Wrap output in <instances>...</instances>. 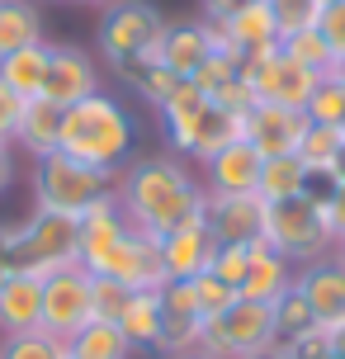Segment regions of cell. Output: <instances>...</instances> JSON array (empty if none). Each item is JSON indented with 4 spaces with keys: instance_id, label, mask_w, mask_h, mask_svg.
Instances as JSON below:
<instances>
[{
    "instance_id": "6da1fadb",
    "label": "cell",
    "mask_w": 345,
    "mask_h": 359,
    "mask_svg": "<svg viewBox=\"0 0 345 359\" xmlns=\"http://www.w3.org/2000/svg\"><path fill=\"white\" fill-rule=\"evenodd\" d=\"M114 198H119L123 217L137 232L165 236L175 227H184V222H199L203 203H208V189H203V180L180 156L156 151V156L128 161L114 175Z\"/></svg>"
},
{
    "instance_id": "7a4b0ae2",
    "label": "cell",
    "mask_w": 345,
    "mask_h": 359,
    "mask_svg": "<svg viewBox=\"0 0 345 359\" xmlns=\"http://www.w3.org/2000/svg\"><path fill=\"white\" fill-rule=\"evenodd\" d=\"M133 114H128L114 95H90L81 104L62 109V137H57V151H67L76 161L95 165V170H109L119 175L128 161H133Z\"/></svg>"
},
{
    "instance_id": "3957f363",
    "label": "cell",
    "mask_w": 345,
    "mask_h": 359,
    "mask_svg": "<svg viewBox=\"0 0 345 359\" xmlns=\"http://www.w3.org/2000/svg\"><path fill=\"white\" fill-rule=\"evenodd\" d=\"M156 114H161V123H165V142L199 165H208L222 147L246 137V118L218 109L194 81H180V86L165 95V104Z\"/></svg>"
},
{
    "instance_id": "277c9868",
    "label": "cell",
    "mask_w": 345,
    "mask_h": 359,
    "mask_svg": "<svg viewBox=\"0 0 345 359\" xmlns=\"http://www.w3.org/2000/svg\"><path fill=\"white\" fill-rule=\"evenodd\" d=\"M114 189L109 170H95V165L76 161L67 151H53L34 161V208L38 213H67L81 217L95 198H104Z\"/></svg>"
},
{
    "instance_id": "5b68a950",
    "label": "cell",
    "mask_w": 345,
    "mask_h": 359,
    "mask_svg": "<svg viewBox=\"0 0 345 359\" xmlns=\"http://www.w3.org/2000/svg\"><path fill=\"white\" fill-rule=\"evenodd\" d=\"M260 241L279 251L293 265H308V260H322V255L336 251V232H331L327 213L308 203V198H284V203H265V232Z\"/></svg>"
},
{
    "instance_id": "8992f818",
    "label": "cell",
    "mask_w": 345,
    "mask_h": 359,
    "mask_svg": "<svg viewBox=\"0 0 345 359\" xmlns=\"http://www.w3.org/2000/svg\"><path fill=\"white\" fill-rule=\"evenodd\" d=\"M67 265H81V222L67 213H38L19 222V255L15 269H29L38 279H48Z\"/></svg>"
},
{
    "instance_id": "52a82bcc",
    "label": "cell",
    "mask_w": 345,
    "mask_h": 359,
    "mask_svg": "<svg viewBox=\"0 0 345 359\" xmlns=\"http://www.w3.org/2000/svg\"><path fill=\"white\" fill-rule=\"evenodd\" d=\"M274 317L265 303H246V298H236L227 312H218L213 322H203V355L213 359H255L274 350Z\"/></svg>"
},
{
    "instance_id": "ba28073f",
    "label": "cell",
    "mask_w": 345,
    "mask_h": 359,
    "mask_svg": "<svg viewBox=\"0 0 345 359\" xmlns=\"http://www.w3.org/2000/svg\"><path fill=\"white\" fill-rule=\"evenodd\" d=\"M86 269L100 274V279H119V284H128L133 293H156V288H165L161 236L137 232V227L128 222V232L119 236L114 246H104V251L95 255Z\"/></svg>"
},
{
    "instance_id": "9c48e42d",
    "label": "cell",
    "mask_w": 345,
    "mask_h": 359,
    "mask_svg": "<svg viewBox=\"0 0 345 359\" xmlns=\"http://www.w3.org/2000/svg\"><path fill=\"white\" fill-rule=\"evenodd\" d=\"M161 34H165V19L151 0H119L100 19V53L109 67H123L142 53H156Z\"/></svg>"
},
{
    "instance_id": "30bf717a",
    "label": "cell",
    "mask_w": 345,
    "mask_h": 359,
    "mask_svg": "<svg viewBox=\"0 0 345 359\" xmlns=\"http://www.w3.org/2000/svg\"><path fill=\"white\" fill-rule=\"evenodd\" d=\"M241 76L251 81L260 104H284V109H308L312 90H317V81H322V76L303 72L293 57H284V48L246 57V62H241Z\"/></svg>"
},
{
    "instance_id": "8fae6325",
    "label": "cell",
    "mask_w": 345,
    "mask_h": 359,
    "mask_svg": "<svg viewBox=\"0 0 345 359\" xmlns=\"http://www.w3.org/2000/svg\"><path fill=\"white\" fill-rule=\"evenodd\" d=\"M86 322H95L90 312V269L67 265L43 279V331L57 341H72Z\"/></svg>"
},
{
    "instance_id": "7c38bea8",
    "label": "cell",
    "mask_w": 345,
    "mask_h": 359,
    "mask_svg": "<svg viewBox=\"0 0 345 359\" xmlns=\"http://www.w3.org/2000/svg\"><path fill=\"white\" fill-rule=\"evenodd\" d=\"M293 293H303L317 326H345V260H336V251L293 269Z\"/></svg>"
},
{
    "instance_id": "4fadbf2b",
    "label": "cell",
    "mask_w": 345,
    "mask_h": 359,
    "mask_svg": "<svg viewBox=\"0 0 345 359\" xmlns=\"http://www.w3.org/2000/svg\"><path fill=\"white\" fill-rule=\"evenodd\" d=\"M100 95V67L86 48H72V43H53V57H48V81H43V100L57 109H72L81 100Z\"/></svg>"
},
{
    "instance_id": "5bb4252c",
    "label": "cell",
    "mask_w": 345,
    "mask_h": 359,
    "mask_svg": "<svg viewBox=\"0 0 345 359\" xmlns=\"http://www.w3.org/2000/svg\"><path fill=\"white\" fill-rule=\"evenodd\" d=\"M203 345V317L194 307V293H189V279L184 284H165L161 288V336H156V355L161 359H180L194 355Z\"/></svg>"
},
{
    "instance_id": "9a60e30c",
    "label": "cell",
    "mask_w": 345,
    "mask_h": 359,
    "mask_svg": "<svg viewBox=\"0 0 345 359\" xmlns=\"http://www.w3.org/2000/svg\"><path fill=\"white\" fill-rule=\"evenodd\" d=\"M203 222L218 236V246H251L265 232V203L260 194H208Z\"/></svg>"
},
{
    "instance_id": "2e32d148",
    "label": "cell",
    "mask_w": 345,
    "mask_h": 359,
    "mask_svg": "<svg viewBox=\"0 0 345 359\" xmlns=\"http://www.w3.org/2000/svg\"><path fill=\"white\" fill-rule=\"evenodd\" d=\"M218 255V236L208 232V222H184L175 232L161 236V260H165V284H184V279H199L203 269H213Z\"/></svg>"
},
{
    "instance_id": "e0dca14e",
    "label": "cell",
    "mask_w": 345,
    "mask_h": 359,
    "mask_svg": "<svg viewBox=\"0 0 345 359\" xmlns=\"http://www.w3.org/2000/svg\"><path fill=\"white\" fill-rule=\"evenodd\" d=\"M308 133V114L303 109H284V104H255L246 114V142L260 151V156H289L298 151Z\"/></svg>"
},
{
    "instance_id": "ac0fdd59",
    "label": "cell",
    "mask_w": 345,
    "mask_h": 359,
    "mask_svg": "<svg viewBox=\"0 0 345 359\" xmlns=\"http://www.w3.org/2000/svg\"><path fill=\"white\" fill-rule=\"evenodd\" d=\"M43 326V279L29 269H10L0 284V336H24Z\"/></svg>"
},
{
    "instance_id": "d6986e66",
    "label": "cell",
    "mask_w": 345,
    "mask_h": 359,
    "mask_svg": "<svg viewBox=\"0 0 345 359\" xmlns=\"http://www.w3.org/2000/svg\"><path fill=\"white\" fill-rule=\"evenodd\" d=\"M260 151L246 137L232 147H222L213 161L203 165V189L208 194H255V180H260Z\"/></svg>"
},
{
    "instance_id": "ffe728a7",
    "label": "cell",
    "mask_w": 345,
    "mask_h": 359,
    "mask_svg": "<svg viewBox=\"0 0 345 359\" xmlns=\"http://www.w3.org/2000/svg\"><path fill=\"white\" fill-rule=\"evenodd\" d=\"M213 53V43H208V24L203 19H184V24H165L161 43H156V57H161L165 72H175L180 81L199 72L203 62Z\"/></svg>"
},
{
    "instance_id": "44dd1931",
    "label": "cell",
    "mask_w": 345,
    "mask_h": 359,
    "mask_svg": "<svg viewBox=\"0 0 345 359\" xmlns=\"http://www.w3.org/2000/svg\"><path fill=\"white\" fill-rule=\"evenodd\" d=\"M293 260H284L279 251H270L265 241H255L251 251V269H246V279H241V288H236V298H246V303H279L284 293L293 288Z\"/></svg>"
},
{
    "instance_id": "7402d4cb",
    "label": "cell",
    "mask_w": 345,
    "mask_h": 359,
    "mask_svg": "<svg viewBox=\"0 0 345 359\" xmlns=\"http://www.w3.org/2000/svg\"><path fill=\"white\" fill-rule=\"evenodd\" d=\"M222 34H227V43L241 53V62L279 48V24H274V10L265 0H251L246 10H236V15L222 24Z\"/></svg>"
},
{
    "instance_id": "603a6c76",
    "label": "cell",
    "mask_w": 345,
    "mask_h": 359,
    "mask_svg": "<svg viewBox=\"0 0 345 359\" xmlns=\"http://www.w3.org/2000/svg\"><path fill=\"white\" fill-rule=\"evenodd\" d=\"M57 137H62V109L48 104L43 95L24 104V118H19V133H15V147H24L34 161L53 156L57 151Z\"/></svg>"
},
{
    "instance_id": "cb8c5ba5",
    "label": "cell",
    "mask_w": 345,
    "mask_h": 359,
    "mask_svg": "<svg viewBox=\"0 0 345 359\" xmlns=\"http://www.w3.org/2000/svg\"><path fill=\"white\" fill-rule=\"evenodd\" d=\"M48 57H53V43H34V48L0 57V86H10L19 100H38L48 81Z\"/></svg>"
},
{
    "instance_id": "d4e9b609",
    "label": "cell",
    "mask_w": 345,
    "mask_h": 359,
    "mask_svg": "<svg viewBox=\"0 0 345 359\" xmlns=\"http://www.w3.org/2000/svg\"><path fill=\"white\" fill-rule=\"evenodd\" d=\"M303 180H308V165H303L298 151H289V156H265L260 161V180H255V194H260V203H284V198L303 194Z\"/></svg>"
},
{
    "instance_id": "484cf974",
    "label": "cell",
    "mask_w": 345,
    "mask_h": 359,
    "mask_svg": "<svg viewBox=\"0 0 345 359\" xmlns=\"http://www.w3.org/2000/svg\"><path fill=\"white\" fill-rule=\"evenodd\" d=\"M43 43V15L34 0H0V57Z\"/></svg>"
},
{
    "instance_id": "4316f807",
    "label": "cell",
    "mask_w": 345,
    "mask_h": 359,
    "mask_svg": "<svg viewBox=\"0 0 345 359\" xmlns=\"http://www.w3.org/2000/svg\"><path fill=\"white\" fill-rule=\"evenodd\" d=\"M114 72L123 76V81H128L133 90H137V95H142V100H147L151 109H161V104H165V95H170V90L180 86V76H175V72H165V67H161V57H156V53L133 57V62L114 67Z\"/></svg>"
},
{
    "instance_id": "83f0119b",
    "label": "cell",
    "mask_w": 345,
    "mask_h": 359,
    "mask_svg": "<svg viewBox=\"0 0 345 359\" xmlns=\"http://www.w3.org/2000/svg\"><path fill=\"white\" fill-rule=\"evenodd\" d=\"M72 359H133V341H128L119 322H86L67 341Z\"/></svg>"
},
{
    "instance_id": "f1b7e54d",
    "label": "cell",
    "mask_w": 345,
    "mask_h": 359,
    "mask_svg": "<svg viewBox=\"0 0 345 359\" xmlns=\"http://www.w3.org/2000/svg\"><path fill=\"white\" fill-rule=\"evenodd\" d=\"M119 331H123L133 350H151L156 336H161V288L156 293H133L119 317Z\"/></svg>"
},
{
    "instance_id": "f546056e",
    "label": "cell",
    "mask_w": 345,
    "mask_h": 359,
    "mask_svg": "<svg viewBox=\"0 0 345 359\" xmlns=\"http://www.w3.org/2000/svg\"><path fill=\"white\" fill-rule=\"evenodd\" d=\"M284 57H293L303 72H312V76H331V67H336V53L327 48V38L317 34V29H303V34H289L284 43Z\"/></svg>"
},
{
    "instance_id": "4dcf8cb0",
    "label": "cell",
    "mask_w": 345,
    "mask_h": 359,
    "mask_svg": "<svg viewBox=\"0 0 345 359\" xmlns=\"http://www.w3.org/2000/svg\"><path fill=\"white\" fill-rule=\"evenodd\" d=\"M0 359H72V350H67V341H57L38 326L24 336H0Z\"/></svg>"
},
{
    "instance_id": "1f68e13d",
    "label": "cell",
    "mask_w": 345,
    "mask_h": 359,
    "mask_svg": "<svg viewBox=\"0 0 345 359\" xmlns=\"http://www.w3.org/2000/svg\"><path fill=\"white\" fill-rule=\"evenodd\" d=\"M341 147H345V128H322V123H308L303 142H298V156H303V165H308V170H322V165H336Z\"/></svg>"
},
{
    "instance_id": "d6a6232c",
    "label": "cell",
    "mask_w": 345,
    "mask_h": 359,
    "mask_svg": "<svg viewBox=\"0 0 345 359\" xmlns=\"http://www.w3.org/2000/svg\"><path fill=\"white\" fill-rule=\"evenodd\" d=\"M303 114H308V123H322V128H345V86L336 81V76H322Z\"/></svg>"
},
{
    "instance_id": "836d02e7",
    "label": "cell",
    "mask_w": 345,
    "mask_h": 359,
    "mask_svg": "<svg viewBox=\"0 0 345 359\" xmlns=\"http://www.w3.org/2000/svg\"><path fill=\"white\" fill-rule=\"evenodd\" d=\"M270 317H274V341L284 345L293 341V336H303V331H312L317 326V317H312V307L303 303V293H284L279 303H270Z\"/></svg>"
},
{
    "instance_id": "e575fe53",
    "label": "cell",
    "mask_w": 345,
    "mask_h": 359,
    "mask_svg": "<svg viewBox=\"0 0 345 359\" xmlns=\"http://www.w3.org/2000/svg\"><path fill=\"white\" fill-rule=\"evenodd\" d=\"M189 293H194V307H199L203 322H213L218 312H227V307L236 303V288H232V284H222L213 269H203L199 279H189Z\"/></svg>"
},
{
    "instance_id": "d590c367",
    "label": "cell",
    "mask_w": 345,
    "mask_h": 359,
    "mask_svg": "<svg viewBox=\"0 0 345 359\" xmlns=\"http://www.w3.org/2000/svg\"><path fill=\"white\" fill-rule=\"evenodd\" d=\"M274 10V24H279V43L289 34H303V29H317L322 19V5L317 0H265Z\"/></svg>"
},
{
    "instance_id": "8d00e7d4",
    "label": "cell",
    "mask_w": 345,
    "mask_h": 359,
    "mask_svg": "<svg viewBox=\"0 0 345 359\" xmlns=\"http://www.w3.org/2000/svg\"><path fill=\"white\" fill-rule=\"evenodd\" d=\"M128 298H133V288H128V284L90 274V312H95V322H119L123 307H128Z\"/></svg>"
},
{
    "instance_id": "74e56055",
    "label": "cell",
    "mask_w": 345,
    "mask_h": 359,
    "mask_svg": "<svg viewBox=\"0 0 345 359\" xmlns=\"http://www.w3.org/2000/svg\"><path fill=\"white\" fill-rule=\"evenodd\" d=\"M284 355L289 359H336V341H331L327 326H312V331H303V336L284 341Z\"/></svg>"
},
{
    "instance_id": "f35d334b",
    "label": "cell",
    "mask_w": 345,
    "mask_h": 359,
    "mask_svg": "<svg viewBox=\"0 0 345 359\" xmlns=\"http://www.w3.org/2000/svg\"><path fill=\"white\" fill-rule=\"evenodd\" d=\"M208 100H213L218 109H227V114H236V118H246V114H251V109L260 104L246 76H232V81H227V86H218L213 95H208Z\"/></svg>"
},
{
    "instance_id": "ab89813d",
    "label": "cell",
    "mask_w": 345,
    "mask_h": 359,
    "mask_svg": "<svg viewBox=\"0 0 345 359\" xmlns=\"http://www.w3.org/2000/svg\"><path fill=\"white\" fill-rule=\"evenodd\" d=\"M251 251H255V241L251 246H218V255H213V274H218L222 284L241 288L246 269H251Z\"/></svg>"
},
{
    "instance_id": "60d3db41",
    "label": "cell",
    "mask_w": 345,
    "mask_h": 359,
    "mask_svg": "<svg viewBox=\"0 0 345 359\" xmlns=\"http://www.w3.org/2000/svg\"><path fill=\"white\" fill-rule=\"evenodd\" d=\"M232 76H241V62H236V57L208 53V62H203V67H199L194 76H189V81H194V86H199L203 95H213V90H218V86H227Z\"/></svg>"
},
{
    "instance_id": "b9f144b4",
    "label": "cell",
    "mask_w": 345,
    "mask_h": 359,
    "mask_svg": "<svg viewBox=\"0 0 345 359\" xmlns=\"http://www.w3.org/2000/svg\"><path fill=\"white\" fill-rule=\"evenodd\" d=\"M336 194H341V175H336L331 165H322V170H308V180H303V198H308V203H317V208L327 213Z\"/></svg>"
},
{
    "instance_id": "7bdbcfd3",
    "label": "cell",
    "mask_w": 345,
    "mask_h": 359,
    "mask_svg": "<svg viewBox=\"0 0 345 359\" xmlns=\"http://www.w3.org/2000/svg\"><path fill=\"white\" fill-rule=\"evenodd\" d=\"M317 34L327 38V48H331L336 57H345V0H331V5H322Z\"/></svg>"
},
{
    "instance_id": "ee69618b",
    "label": "cell",
    "mask_w": 345,
    "mask_h": 359,
    "mask_svg": "<svg viewBox=\"0 0 345 359\" xmlns=\"http://www.w3.org/2000/svg\"><path fill=\"white\" fill-rule=\"evenodd\" d=\"M24 104L10 86H0V147H15V133H19V118H24Z\"/></svg>"
},
{
    "instance_id": "f6af8a7d",
    "label": "cell",
    "mask_w": 345,
    "mask_h": 359,
    "mask_svg": "<svg viewBox=\"0 0 345 359\" xmlns=\"http://www.w3.org/2000/svg\"><path fill=\"white\" fill-rule=\"evenodd\" d=\"M199 5H203V19H208V24H227V19H232L236 10H246L251 0H199Z\"/></svg>"
},
{
    "instance_id": "bcb514c9",
    "label": "cell",
    "mask_w": 345,
    "mask_h": 359,
    "mask_svg": "<svg viewBox=\"0 0 345 359\" xmlns=\"http://www.w3.org/2000/svg\"><path fill=\"white\" fill-rule=\"evenodd\" d=\"M327 222H331V232H336V236L345 232V184H341V194L331 198V208H327Z\"/></svg>"
},
{
    "instance_id": "7dc6e473",
    "label": "cell",
    "mask_w": 345,
    "mask_h": 359,
    "mask_svg": "<svg viewBox=\"0 0 345 359\" xmlns=\"http://www.w3.org/2000/svg\"><path fill=\"white\" fill-rule=\"evenodd\" d=\"M10 180H15V156H10V147H0V194L10 189Z\"/></svg>"
},
{
    "instance_id": "c3c4849f",
    "label": "cell",
    "mask_w": 345,
    "mask_h": 359,
    "mask_svg": "<svg viewBox=\"0 0 345 359\" xmlns=\"http://www.w3.org/2000/svg\"><path fill=\"white\" fill-rule=\"evenodd\" d=\"M331 341H336V359H345V326H336V331H331Z\"/></svg>"
},
{
    "instance_id": "681fc988",
    "label": "cell",
    "mask_w": 345,
    "mask_h": 359,
    "mask_svg": "<svg viewBox=\"0 0 345 359\" xmlns=\"http://www.w3.org/2000/svg\"><path fill=\"white\" fill-rule=\"evenodd\" d=\"M331 76H336V81L345 86V57H336V67H331Z\"/></svg>"
},
{
    "instance_id": "f907efd6",
    "label": "cell",
    "mask_w": 345,
    "mask_h": 359,
    "mask_svg": "<svg viewBox=\"0 0 345 359\" xmlns=\"http://www.w3.org/2000/svg\"><path fill=\"white\" fill-rule=\"evenodd\" d=\"M255 359H289V355H284V345H274V350H265V355H255Z\"/></svg>"
},
{
    "instance_id": "816d5d0a",
    "label": "cell",
    "mask_w": 345,
    "mask_h": 359,
    "mask_svg": "<svg viewBox=\"0 0 345 359\" xmlns=\"http://www.w3.org/2000/svg\"><path fill=\"white\" fill-rule=\"evenodd\" d=\"M336 175H341V184H345V147H341V156H336V165H331Z\"/></svg>"
},
{
    "instance_id": "f5cc1de1",
    "label": "cell",
    "mask_w": 345,
    "mask_h": 359,
    "mask_svg": "<svg viewBox=\"0 0 345 359\" xmlns=\"http://www.w3.org/2000/svg\"><path fill=\"white\" fill-rule=\"evenodd\" d=\"M336 260H345V232L336 236Z\"/></svg>"
},
{
    "instance_id": "db71d44e",
    "label": "cell",
    "mask_w": 345,
    "mask_h": 359,
    "mask_svg": "<svg viewBox=\"0 0 345 359\" xmlns=\"http://www.w3.org/2000/svg\"><path fill=\"white\" fill-rule=\"evenodd\" d=\"M81 5H100V10H109V5H119V0H81Z\"/></svg>"
},
{
    "instance_id": "11a10c76",
    "label": "cell",
    "mask_w": 345,
    "mask_h": 359,
    "mask_svg": "<svg viewBox=\"0 0 345 359\" xmlns=\"http://www.w3.org/2000/svg\"><path fill=\"white\" fill-rule=\"evenodd\" d=\"M5 279H10V265H5V260H0V284H5Z\"/></svg>"
},
{
    "instance_id": "9f6ffc18",
    "label": "cell",
    "mask_w": 345,
    "mask_h": 359,
    "mask_svg": "<svg viewBox=\"0 0 345 359\" xmlns=\"http://www.w3.org/2000/svg\"><path fill=\"white\" fill-rule=\"evenodd\" d=\"M180 359H213V355H203V350H194V355H180Z\"/></svg>"
},
{
    "instance_id": "6f0895ef",
    "label": "cell",
    "mask_w": 345,
    "mask_h": 359,
    "mask_svg": "<svg viewBox=\"0 0 345 359\" xmlns=\"http://www.w3.org/2000/svg\"><path fill=\"white\" fill-rule=\"evenodd\" d=\"M317 5H331V0H317Z\"/></svg>"
}]
</instances>
